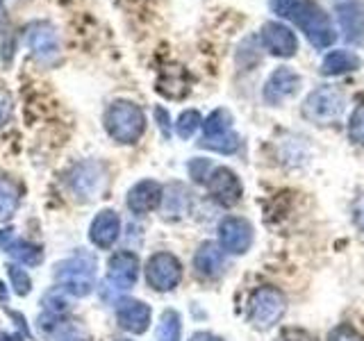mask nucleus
<instances>
[{"label":"nucleus","mask_w":364,"mask_h":341,"mask_svg":"<svg viewBox=\"0 0 364 341\" xmlns=\"http://www.w3.org/2000/svg\"><path fill=\"white\" fill-rule=\"evenodd\" d=\"M282 18H289L299 26L307 41H310L316 50H326L337 41V32L333 28V21L326 11L312 0H296V3L284 11Z\"/></svg>","instance_id":"1"},{"label":"nucleus","mask_w":364,"mask_h":341,"mask_svg":"<svg viewBox=\"0 0 364 341\" xmlns=\"http://www.w3.org/2000/svg\"><path fill=\"white\" fill-rule=\"evenodd\" d=\"M96 257L91 253L80 250L73 257H68L66 261H60L55 266V280L57 287L64 293L73 296V298H85L94 291L96 284Z\"/></svg>","instance_id":"2"},{"label":"nucleus","mask_w":364,"mask_h":341,"mask_svg":"<svg viewBox=\"0 0 364 341\" xmlns=\"http://www.w3.org/2000/svg\"><path fill=\"white\" fill-rule=\"evenodd\" d=\"M105 130L114 141L136 144L146 130V117L139 105L130 100H114L105 112Z\"/></svg>","instance_id":"3"},{"label":"nucleus","mask_w":364,"mask_h":341,"mask_svg":"<svg viewBox=\"0 0 364 341\" xmlns=\"http://www.w3.org/2000/svg\"><path fill=\"white\" fill-rule=\"evenodd\" d=\"M284 312H287L284 293L276 287H259L250 296L246 316L250 325H255L257 330H269L280 321Z\"/></svg>","instance_id":"4"},{"label":"nucleus","mask_w":364,"mask_h":341,"mask_svg":"<svg viewBox=\"0 0 364 341\" xmlns=\"http://www.w3.org/2000/svg\"><path fill=\"white\" fill-rule=\"evenodd\" d=\"M203 139L198 141L203 148H210L214 153L230 155L239 148V136L232 130V114L219 107L203 121Z\"/></svg>","instance_id":"5"},{"label":"nucleus","mask_w":364,"mask_h":341,"mask_svg":"<svg viewBox=\"0 0 364 341\" xmlns=\"http://www.w3.org/2000/svg\"><path fill=\"white\" fill-rule=\"evenodd\" d=\"M344 112V96L335 87H318L303 102V117L316 125L335 123Z\"/></svg>","instance_id":"6"},{"label":"nucleus","mask_w":364,"mask_h":341,"mask_svg":"<svg viewBox=\"0 0 364 341\" xmlns=\"http://www.w3.org/2000/svg\"><path fill=\"white\" fill-rule=\"evenodd\" d=\"M146 280L155 291H171L182 280V264L173 253H155L146 264Z\"/></svg>","instance_id":"7"},{"label":"nucleus","mask_w":364,"mask_h":341,"mask_svg":"<svg viewBox=\"0 0 364 341\" xmlns=\"http://www.w3.org/2000/svg\"><path fill=\"white\" fill-rule=\"evenodd\" d=\"M28 48L32 50L34 60H39L41 64H55L60 60L62 45H60V34L57 30L46 21H34L28 26Z\"/></svg>","instance_id":"8"},{"label":"nucleus","mask_w":364,"mask_h":341,"mask_svg":"<svg viewBox=\"0 0 364 341\" xmlns=\"http://www.w3.org/2000/svg\"><path fill=\"white\" fill-rule=\"evenodd\" d=\"M139 257L132 250H119L107 261V282L114 291H130L139 280Z\"/></svg>","instance_id":"9"},{"label":"nucleus","mask_w":364,"mask_h":341,"mask_svg":"<svg viewBox=\"0 0 364 341\" xmlns=\"http://www.w3.org/2000/svg\"><path fill=\"white\" fill-rule=\"evenodd\" d=\"M205 185L210 189V196L219 205H223V207H235V205L242 200V193H244L242 180H239L235 170H230L228 166L212 168V173Z\"/></svg>","instance_id":"10"},{"label":"nucleus","mask_w":364,"mask_h":341,"mask_svg":"<svg viewBox=\"0 0 364 341\" xmlns=\"http://www.w3.org/2000/svg\"><path fill=\"white\" fill-rule=\"evenodd\" d=\"M219 242L223 253L244 255L253 246V225L242 216H228L219 225Z\"/></svg>","instance_id":"11"},{"label":"nucleus","mask_w":364,"mask_h":341,"mask_svg":"<svg viewBox=\"0 0 364 341\" xmlns=\"http://www.w3.org/2000/svg\"><path fill=\"white\" fill-rule=\"evenodd\" d=\"M299 89H301V75L296 73L294 68L280 66L269 75V80L264 82V91H262V96H264L267 105L276 107V105H282L287 98L299 94Z\"/></svg>","instance_id":"12"},{"label":"nucleus","mask_w":364,"mask_h":341,"mask_svg":"<svg viewBox=\"0 0 364 341\" xmlns=\"http://www.w3.org/2000/svg\"><path fill=\"white\" fill-rule=\"evenodd\" d=\"M117 321L130 335H144L153 321V312L144 301L123 298L117 305Z\"/></svg>","instance_id":"13"},{"label":"nucleus","mask_w":364,"mask_h":341,"mask_svg":"<svg viewBox=\"0 0 364 341\" xmlns=\"http://www.w3.org/2000/svg\"><path fill=\"white\" fill-rule=\"evenodd\" d=\"M262 43L276 57H294L299 50V39H296L291 28L278 21H269L262 26Z\"/></svg>","instance_id":"14"},{"label":"nucleus","mask_w":364,"mask_h":341,"mask_svg":"<svg viewBox=\"0 0 364 341\" xmlns=\"http://www.w3.org/2000/svg\"><path fill=\"white\" fill-rule=\"evenodd\" d=\"M339 30L346 43L364 45V0H348L337 7Z\"/></svg>","instance_id":"15"},{"label":"nucleus","mask_w":364,"mask_h":341,"mask_svg":"<svg viewBox=\"0 0 364 341\" xmlns=\"http://www.w3.org/2000/svg\"><path fill=\"white\" fill-rule=\"evenodd\" d=\"M162 198H164V189L159 182L141 180V182H136V185H132L125 202H128V210L132 214H151L162 205Z\"/></svg>","instance_id":"16"},{"label":"nucleus","mask_w":364,"mask_h":341,"mask_svg":"<svg viewBox=\"0 0 364 341\" xmlns=\"http://www.w3.org/2000/svg\"><path fill=\"white\" fill-rule=\"evenodd\" d=\"M121 234V216L114 210H102L96 214V219L89 225V239L91 244L100 250H109L119 242Z\"/></svg>","instance_id":"17"},{"label":"nucleus","mask_w":364,"mask_h":341,"mask_svg":"<svg viewBox=\"0 0 364 341\" xmlns=\"http://www.w3.org/2000/svg\"><path fill=\"white\" fill-rule=\"evenodd\" d=\"M102 170L96 162H85V164H77L71 173V187L77 193L80 198H96V193L102 187Z\"/></svg>","instance_id":"18"},{"label":"nucleus","mask_w":364,"mask_h":341,"mask_svg":"<svg viewBox=\"0 0 364 341\" xmlns=\"http://www.w3.org/2000/svg\"><path fill=\"white\" fill-rule=\"evenodd\" d=\"M225 266V255L223 248L214 242H205L198 246L196 255H193V269L203 278H219Z\"/></svg>","instance_id":"19"},{"label":"nucleus","mask_w":364,"mask_h":341,"mask_svg":"<svg viewBox=\"0 0 364 341\" xmlns=\"http://www.w3.org/2000/svg\"><path fill=\"white\" fill-rule=\"evenodd\" d=\"M360 68V57L353 50H330L323 62H321V73L323 75H344L350 71H358Z\"/></svg>","instance_id":"20"},{"label":"nucleus","mask_w":364,"mask_h":341,"mask_svg":"<svg viewBox=\"0 0 364 341\" xmlns=\"http://www.w3.org/2000/svg\"><path fill=\"white\" fill-rule=\"evenodd\" d=\"M155 91H159L166 98H185L189 91V80L187 73L182 68H176V71H164L162 77L157 80Z\"/></svg>","instance_id":"21"},{"label":"nucleus","mask_w":364,"mask_h":341,"mask_svg":"<svg viewBox=\"0 0 364 341\" xmlns=\"http://www.w3.org/2000/svg\"><path fill=\"white\" fill-rule=\"evenodd\" d=\"M5 253L11 259H16V261H21V264H26V266H39L43 261L41 246L30 244V242H26V239H16V237L7 244Z\"/></svg>","instance_id":"22"},{"label":"nucleus","mask_w":364,"mask_h":341,"mask_svg":"<svg viewBox=\"0 0 364 341\" xmlns=\"http://www.w3.org/2000/svg\"><path fill=\"white\" fill-rule=\"evenodd\" d=\"M18 200L21 196L16 185L9 178L0 175V223H5L14 216V212L18 210Z\"/></svg>","instance_id":"23"},{"label":"nucleus","mask_w":364,"mask_h":341,"mask_svg":"<svg viewBox=\"0 0 364 341\" xmlns=\"http://www.w3.org/2000/svg\"><path fill=\"white\" fill-rule=\"evenodd\" d=\"M182 321L176 310H166L157 323V341H180Z\"/></svg>","instance_id":"24"},{"label":"nucleus","mask_w":364,"mask_h":341,"mask_svg":"<svg viewBox=\"0 0 364 341\" xmlns=\"http://www.w3.org/2000/svg\"><path fill=\"white\" fill-rule=\"evenodd\" d=\"M200 125H203L200 112L198 109H185L176 119V134L180 136V139H191Z\"/></svg>","instance_id":"25"},{"label":"nucleus","mask_w":364,"mask_h":341,"mask_svg":"<svg viewBox=\"0 0 364 341\" xmlns=\"http://www.w3.org/2000/svg\"><path fill=\"white\" fill-rule=\"evenodd\" d=\"M7 278L11 284V291L16 296H28L32 291V280H30V273L26 269H21L18 264H7Z\"/></svg>","instance_id":"26"},{"label":"nucleus","mask_w":364,"mask_h":341,"mask_svg":"<svg viewBox=\"0 0 364 341\" xmlns=\"http://www.w3.org/2000/svg\"><path fill=\"white\" fill-rule=\"evenodd\" d=\"M348 134L355 144L364 146V105H360L353 112V117L348 121Z\"/></svg>","instance_id":"27"},{"label":"nucleus","mask_w":364,"mask_h":341,"mask_svg":"<svg viewBox=\"0 0 364 341\" xmlns=\"http://www.w3.org/2000/svg\"><path fill=\"white\" fill-rule=\"evenodd\" d=\"M212 173V164H210V159H203V157H196V159H191L189 162V175L198 182V185H205L208 182Z\"/></svg>","instance_id":"28"},{"label":"nucleus","mask_w":364,"mask_h":341,"mask_svg":"<svg viewBox=\"0 0 364 341\" xmlns=\"http://www.w3.org/2000/svg\"><path fill=\"white\" fill-rule=\"evenodd\" d=\"M328 341H362V337L358 335V330L353 328V325L341 323V325H337L333 332L328 335Z\"/></svg>","instance_id":"29"},{"label":"nucleus","mask_w":364,"mask_h":341,"mask_svg":"<svg viewBox=\"0 0 364 341\" xmlns=\"http://www.w3.org/2000/svg\"><path fill=\"white\" fill-rule=\"evenodd\" d=\"M11 109H14V98H11V91L5 87H0V128L9 121Z\"/></svg>","instance_id":"30"},{"label":"nucleus","mask_w":364,"mask_h":341,"mask_svg":"<svg viewBox=\"0 0 364 341\" xmlns=\"http://www.w3.org/2000/svg\"><path fill=\"white\" fill-rule=\"evenodd\" d=\"M278 341H312V337L301 328H287L284 332L278 337Z\"/></svg>","instance_id":"31"},{"label":"nucleus","mask_w":364,"mask_h":341,"mask_svg":"<svg viewBox=\"0 0 364 341\" xmlns=\"http://www.w3.org/2000/svg\"><path fill=\"white\" fill-rule=\"evenodd\" d=\"M155 121L159 123V130L164 136H171V117L164 107H155Z\"/></svg>","instance_id":"32"},{"label":"nucleus","mask_w":364,"mask_h":341,"mask_svg":"<svg viewBox=\"0 0 364 341\" xmlns=\"http://www.w3.org/2000/svg\"><path fill=\"white\" fill-rule=\"evenodd\" d=\"M353 216H355V223L358 227L364 232V193L355 200V207H353Z\"/></svg>","instance_id":"33"},{"label":"nucleus","mask_w":364,"mask_h":341,"mask_svg":"<svg viewBox=\"0 0 364 341\" xmlns=\"http://www.w3.org/2000/svg\"><path fill=\"white\" fill-rule=\"evenodd\" d=\"M11 239H14V227H5V230H0V250H5Z\"/></svg>","instance_id":"34"},{"label":"nucleus","mask_w":364,"mask_h":341,"mask_svg":"<svg viewBox=\"0 0 364 341\" xmlns=\"http://www.w3.org/2000/svg\"><path fill=\"white\" fill-rule=\"evenodd\" d=\"M189 341H223L221 337H216V335H212V332H193L191 337H189Z\"/></svg>","instance_id":"35"},{"label":"nucleus","mask_w":364,"mask_h":341,"mask_svg":"<svg viewBox=\"0 0 364 341\" xmlns=\"http://www.w3.org/2000/svg\"><path fill=\"white\" fill-rule=\"evenodd\" d=\"M64 341H82V339H75V337H68V339H64Z\"/></svg>","instance_id":"36"},{"label":"nucleus","mask_w":364,"mask_h":341,"mask_svg":"<svg viewBox=\"0 0 364 341\" xmlns=\"http://www.w3.org/2000/svg\"><path fill=\"white\" fill-rule=\"evenodd\" d=\"M117 341H132V339H117Z\"/></svg>","instance_id":"37"}]
</instances>
